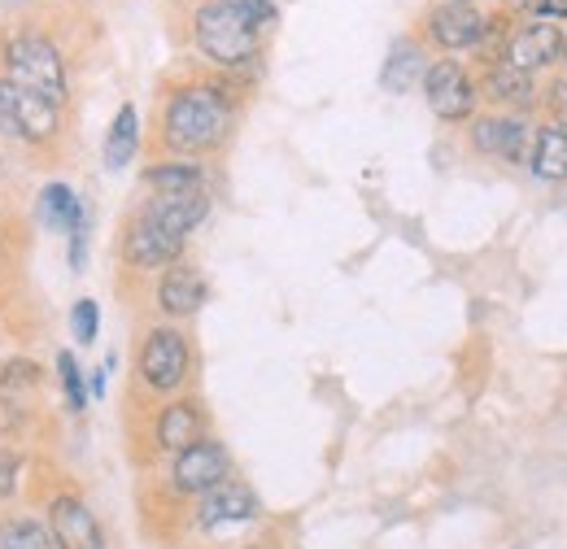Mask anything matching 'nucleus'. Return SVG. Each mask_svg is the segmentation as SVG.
Listing matches in <instances>:
<instances>
[{"instance_id":"nucleus-1","label":"nucleus","mask_w":567,"mask_h":549,"mask_svg":"<svg viewBox=\"0 0 567 549\" xmlns=\"http://www.w3.org/2000/svg\"><path fill=\"white\" fill-rule=\"evenodd\" d=\"M227 101L214 87H184L166 105V144L179 153H206L227 136Z\"/></svg>"},{"instance_id":"nucleus-2","label":"nucleus","mask_w":567,"mask_h":549,"mask_svg":"<svg viewBox=\"0 0 567 549\" xmlns=\"http://www.w3.org/2000/svg\"><path fill=\"white\" fill-rule=\"evenodd\" d=\"M197 44L202 53L223 62V66H240L254 58L258 49V27L240 13L236 0H214L197 13Z\"/></svg>"},{"instance_id":"nucleus-3","label":"nucleus","mask_w":567,"mask_h":549,"mask_svg":"<svg viewBox=\"0 0 567 549\" xmlns=\"http://www.w3.org/2000/svg\"><path fill=\"white\" fill-rule=\"evenodd\" d=\"M4 66L9 79L49 96V101H66V66H62V53L44 40V35H13L4 44Z\"/></svg>"},{"instance_id":"nucleus-4","label":"nucleus","mask_w":567,"mask_h":549,"mask_svg":"<svg viewBox=\"0 0 567 549\" xmlns=\"http://www.w3.org/2000/svg\"><path fill=\"white\" fill-rule=\"evenodd\" d=\"M62 127V114H58V101L13 83V79H0V132L13 139H27V144H49Z\"/></svg>"},{"instance_id":"nucleus-5","label":"nucleus","mask_w":567,"mask_h":549,"mask_svg":"<svg viewBox=\"0 0 567 549\" xmlns=\"http://www.w3.org/2000/svg\"><path fill=\"white\" fill-rule=\"evenodd\" d=\"M44 528L58 549H105L101 519L79 493H53L44 506Z\"/></svg>"},{"instance_id":"nucleus-6","label":"nucleus","mask_w":567,"mask_h":549,"mask_svg":"<svg viewBox=\"0 0 567 549\" xmlns=\"http://www.w3.org/2000/svg\"><path fill=\"white\" fill-rule=\"evenodd\" d=\"M141 380L153 393H175L188 380V341L171 328L148 332L141 349Z\"/></svg>"},{"instance_id":"nucleus-7","label":"nucleus","mask_w":567,"mask_h":549,"mask_svg":"<svg viewBox=\"0 0 567 549\" xmlns=\"http://www.w3.org/2000/svg\"><path fill=\"white\" fill-rule=\"evenodd\" d=\"M231 472V458L218 441H193L188 449L175 454V467H171V484L175 493H210L218 480H227Z\"/></svg>"},{"instance_id":"nucleus-8","label":"nucleus","mask_w":567,"mask_h":549,"mask_svg":"<svg viewBox=\"0 0 567 549\" xmlns=\"http://www.w3.org/2000/svg\"><path fill=\"white\" fill-rule=\"evenodd\" d=\"M424 92H427L432 114H436V118H445V123L467 118V114H472V105H476V87H472L467 70L458 66V62H450V58L424 70Z\"/></svg>"},{"instance_id":"nucleus-9","label":"nucleus","mask_w":567,"mask_h":549,"mask_svg":"<svg viewBox=\"0 0 567 549\" xmlns=\"http://www.w3.org/2000/svg\"><path fill=\"white\" fill-rule=\"evenodd\" d=\"M258 515V497L245 480H218L210 493H202L197 524L202 528H223V524H249Z\"/></svg>"},{"instance_id":"nucleus-10","label":"nucleus","mask_w":567,"mask_h":549,"mask_svg":"<svg viewBox=\"0 0 567 549\" xmlns=\"http://www.w3.org/2000/svg\"><path fill=\"white\" fill-rule=\"evenodd\" d=\"M123 249H127V262H132V267L153 271V267H171V262L184 253V240H179V236H171L166 227H157L153 218H144L141 214V218H132Z\"/></svg>"},{"instance_id":"nucleus-11","label":"nucleus","mask_w":567,"mask_h":549,"mask_svg":"<svg viewBox=\"0 0 567 549\" xmlns=\"http://www.w3.org/2000/svg\"><path fill=\"white\" fill-rule=\"evenodd\" d=\"M559 53H564V35H559V27H555V22H533V27L515 31V40H511V49H506V66H515L528 74V70L555 62Z\"/></svg>"},{"instance_id":"nucleus-12","label":"nucleus","mask_w":567,"mask_h":549,"mask_svg":"<svg viewBox=\"0 0 567 549\" xmlns=\"http://www.w3.org/2000/svg\"><path fill=\"white\" fill-rule=\"evenodd\" d=\"M432 35H436V44H445V49H472V44H481L485 22H481V13H476L472 4L454 0V4H441V9L432 13Z\"/></svg>"},{"instance_id":"nucleus-13","label":"nucleus","mask_w":567,"mask_h":549,"mask_svg":"<svg viewBox=\"0 0 567 549\" xmlns=\"http://www.w3.org/2000/svg\"><path fill=\"white\" fill-rule=\"evenodd\" d=\"M206 214H210L206 193H188V197H153V201L144 206V218H153L157 227H166V231L179 236V240H184Z\"/></svg>"},{"instance_id":"nucleus-14","label":"nucleus","mask_w":567,"mask_h":549,"mask_svg":"<svg viewBox=\"0 0 567 549\" xmlns=\"http://www.w3.org/2000/svg\"><path fill=\"white\" fill-rule=\"evenodd\" d=\"M157 301H162L166 314H197L202 301H206V279L193 267H171V271L162 274Z\"/></svg>"},{"instance_id":"nucleus-15","label":"nucleus","mask_w":567,"mask_h":549,"mask_svg":"<svg viewBox=\"0 0 567 549\" xmlns=\"http://www.w3.org/2000/svg\"><path fill=\"white\" fill-rule=\"evenodd\" d=\"M193 441H202V411L193 402H175V406H166L157 414V445L166 454H179Z\"/></svg>"},{"instance_id":"nucleus-16","label":"nucleus","mask_w":567,"mask_h":549,"mask_svg":"<svg viewBox=\"0 0 567 549\" xmlns=\"http://www.w3.org/2000/svg\"><path fill=\"white\" fill-rule=\"evenodd\" d=\"M40 218H44V227L66 231V236L83 222V206H79V197H74L71 184L53 179V184H44V188H40Z\"/></svg>"},{"instance_id":"nucleus-17","label":"nucleus","mask_w":567,"mask_h":549,"mask_svg":"<svg viewBox=\"0 0 567 549\" xmlns=\"http://www.w3.org/2000/svg\"><path fill=\"white\" fill-rule=\"evenodd\" d=\"M472 139H476L481 153H494V157H506V162L524 157V127L515 118H481Z\"/></svg>"},{"instance_id":"nucleus-18","label":"nucleus","mask_w":567,"mask_h":549,"mask_svg":"<svg viewBox=\"0 0 567 549\" xmlns=\"http://www.w3.org/2000/svg\"><path fill=\"white\" fill-rule=\"evenodd\" d=\"M144 184L157 197H188V193H202V166H193V162H157V166L144 170Z\"/></svg>"},{"instance_id":"nucleus-19","label":"nucleus","mask_w":567,"mask_h":549,"mask_svg":"<svg viewBox=\"0 0 567 549\" xmlns=\"http://www.w3.org/2000/svg\"><path fill=\"white\" fill-rule=\"evenodd\" d=\"M141 148V114L132 105H123L110 123V136H105V166L110 170H123Z\"/></svg>"},{"instance_id":"nucleus-20","label":"nucleus","mask_w":567,"mask_h":549,"mask_svg":"<svg viewBox=\"0 0 567 549\" xmlns=\"http://www.w3.org/2000/svg\"><path fill=\"white\" fill-rule=\"evenodd\" d=\"M420 74H424V53H420L415 44H393L389 62L380 70V83H384L389 92H411Z\"/></svg>"},{"instance_id":"nucleus-21","label":"nucleus","mask_w":567,"mask_h":549,"mask_svg":"<svg viewBox=\"0 0 567 549\" xmlns=\"http://www.w3.org/2000/svg\"><path fill=\"white\" fill-rule=\"evenodd\" d=\"M533 170L542 179H567V132L564 127H546L533 148Z\"/></svg>"},{"instance_id":"nucleus-22","label":"nucleus","mask_w":567,"mask_h":549,"mask_svg":"<svg viewBox=\"0 0 567 549\" xmlns=\"http://www.w3.org/2000/svg\"><path fill=\"white\" fill-rule=\"evenodd\" d=\"M0 549H58L44 519H31V515H13L0 524Z\"/></svg>"},{"instance_id":"nucleus-23","label":"nucleus","mask_w":567,"mask_h":549,"mask_svg":"<svg viewBox=\"0 0 567 549\" xmlns=\"http://www.w3.org/2000/svg\"><path fill=\"white\" fill-rule=\"evenodd\" d=\"M58 375H62V393H66V406L74 414L87 411V384H83V371H79V362H74L71 349H62L58 353Z\"/></svg>"},{"instance_id":"nucleus-24","label":"nucleus","mask_w":567,"mask_h":549,"mask_svg":"<svg viewBox=\"0 0 567 549\" xmlns=\"http://www.w3.org/2000/svg\"><path fill=\"white\" fill-rule=\"evenodd\" d=\"M489 87H494L497 101H519V105H524V101L533 96V83H528V74H524V70H515V66H506V62L494 70Z\"/></svg>"},{"instance_id":"nucleus-25","label":"nucleus","mask_w":567,"mask_h":549,"mask_svg":"<svg viewBox=\"0 0 567 549\" xmlns=\"http://www.w3.org/2000/svg\"><path fill=\"white\" fill-rule=\"evenodd\" d=\"M40 384V366L31 358H13L0 366V393H27Z\"/></svg>"},{"instance_id":"nucleus-26","label":"nucleus","mask_w":567,"mask_h":549,"mask_svg":"<svg viewBox=\"0 0 567 549\" xmlns=\"http://www.w3.org/2000/svg\"><path fill=\"white\" fill-rule=\"evenodd\" d=\"M96 332H101V310H96V301H74L71 336L79 344H92V341H96Z\"/></svg>"},{"instance_id":"nucleus-27","label":"nucleus","mask_w":567,"mask_h":549,"mask_svg":"<svg viewBox=\"0 0 567 549\" xmlns=\"http://www.w3.org/2000/svg\"><path fill=\"white\" fill-rule=\"evenodd\" d=\"M18 472H22V458L13 449H0V501L18 493Z\"/></svg>"},{"instance_id":"nucleus-28","label":"nucleus","mask_w":567,"mask_h":549,"mask_svg":"<svg viewBox=\"0 0 567 549\" xmlns=\"http://www.w3.org/2000/svg\"><path fill=\"white\" fill-rule=\"evenodd\" d=\"M236 4H240V13H245V18H249L258 31L276 22V4H271V0H236Z\"/></svg>"},{"instance_id":"nucleus-29","label":"nucleus","mask_w":567,"mask_h":549,"mask_svg":"<svg viewBox=\"0 0 567 549\" xmlns=\"http://www.w3.org/2000/svg\"><path fill=\"white\" fill-rule=\"evenodd\" d=\"M83 249H87V218L71 231V267L74 271H83Z\"/></svg>"},{"instance_id":"nucleus-30","label":"nucleus","mask_w":567,"mask_h":549,"mask_svg":"<svg viewBox=\"0 0 567 549\" xmlns=\"http://www.w3.org/2000/svg\"><path fill=\"white\" fill-rule=\"evenodd\" d=\"M537 9H542V18H564V13H567V0H542Z\"/></svg>"},{"instance_id":"nucleus-31","label":"nucleus","mask_w":567,"mask_h":549,"mask_svg":"<svg viewBox=\"0 0 567 549\" xmlns=\"http://www.w3.org/2000/svg\"><path fill=\"white\" fill-rule=\"evenodd\" d=\"M92 397H105V371L92 375Z\"/></svg>"},{"instance_id":"nucleus-32","label":"nucleus","mask_w":567,"mask_h":549,"mask_svg":"<svg viewBox=\"0 0 567 549\" xmlns=\"http://www.w3.org/2000/svg\"><path fill=\"white\" fill-rule=\"evenodd\" d=\"M555 101H559V114L567 118V87H555Z\"/></svg>"},{"instance_id":"nucleus-33","label":"nucleus","mask_w":567,"mask_h":549,"mask_svg":"<svg viewBox=\"0 0 567 549\" xmlns=\"http://www.w3.org/2000/svg\"><path fill=\"white\" fill-rule=\"evenodd\" d=\"M564 58H567V40H564Z\"/></svg>"},{"instance_id":"nucleus-34","label":"nucleus","mask_w":567,"mask_h":549,"mask_svg":"<svg viewBox=\"0 0 567 549\" xmlns=\"http://www.w3.org/2000/svg\"><path fill=\"white\" fill-rule=\"evenodd\" d=\"M463 4H467V0H463Z\"/></svg>"}]
</instances>
